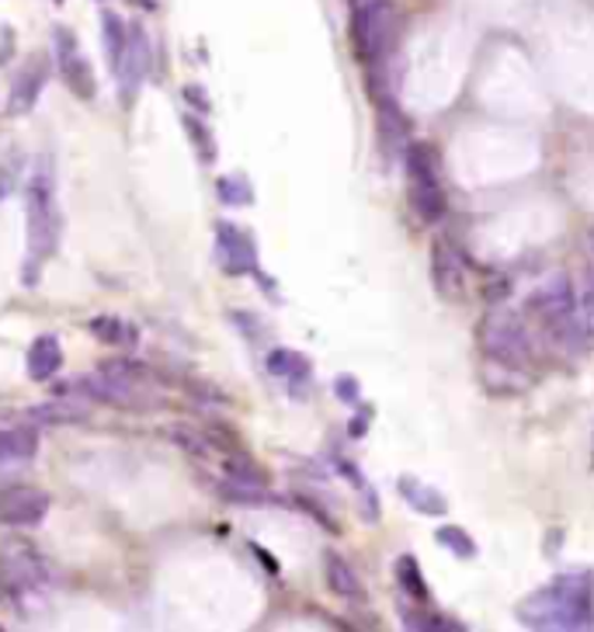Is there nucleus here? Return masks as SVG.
Listing matches in <instances>:
<instances>
[{
    "label": "nucleus",
    "instance_id": "423d86ee",
    "mask_svg": "<svg viewBox=\"0 0 594 632\" xmlns=\"http://www.w3.org/2000/svg\"><path fill=\"white\" fill-rule=\"evenodd\" d=\"M479 348L494 365L522 372L532 362V334L518 313L497 309L479 324Z\"/></svg>",
    "mask_w": 594,
    "mask_h": 632
},
{
    "label": "nucleus",
    "instance_id": "aec40b11",
    "mask_svg": "<svg viewBox=\"0 0 594 632\" xmlns=\"http://www.w3.org/2000/svg\"><path fill=\"white\" fill-rule=\"evenodd\" d=\"M268 372L275 379H286V383H306L309 379V358L293 352V348H275L268 355Z\"/></svg>",
    "mask_w": 594,
    "mask_h": 632
},
{
    "label": "nucleus",
    "instance_id": "6ab92c4d",
    "mask_svg": "<svg viewBox=\"0 0 594 632\" xmlns=\"http://www.w3.org/2000/svg\"><path fill=\"white\" fill-rule=\"evenodd\" d=\"M39 448V438L32 427H8L0 431V466H21L32 463Z\"/></svg>",
    "mask_w": 594,
    "mask_h": 632
},
{
    "label": "nucleus",
    "instance_id": "b1692460",
    "mask_svg": "<svg viewBox=\"0 0 594 632\" xmlns=\"http://www.w3.org/2000/svg\"><path fill=\"white\" fill-rule=\"evenodd\" d=\"M32 417L46 421V424H77L88 417V411H83L80 404H70V396H60V399H52V404L46 407H36Z\"/></svg>",
    "mask_w": 594,
    "mask_h": 632
},
{
    "label": "nucleus",
    "instance_id": "72a5a7b5",
    "mask_svg": "<svg viewBox=\"0 0 594 632\" xmlns=\"http://www.w3.org/2000/svg\"><path fill=\"white\" fill-rule=\"evenodd\" d=\"M587 244H591V254H594V229H591V237H587Z\"/></svg>",
    "mask_w": 594,
    "mask_h": 632
},
{
    "label": "nucleus",
    "instance_id": "f257e3e1",
    "mask_svg": "<svg viewBox=\"0 0 594 632\" xmlns=\"http://www.w3.org/2000/svg\"><path fill=\"white\" fill-rule=\"evenodd\" d=\"M24 216H28V268L21 271L24 285H36L42 265L52 257L60 240V216H56V164L49 154H39L24 175Z\"/></svg>",
    "mask_w": 594,
    "mask_h": 632
},
{
    "label": "nucleus",
    "instance_id": "473e14b6",
    "mask_svg": "<svg viewBox=\"0 0 594 632\" xmlns=\"http://www.w3.org/2000/svg\"><path fill=\"white\" fill-rule=\"evenodd\" d=\"M591 463H594V431H591Z\"/></svg>",
    "mask_w": 594,
    "mask_h": 632
},
{
    "label": "nucleus",
    "instance_id": "f3484780",
    "mask_svg": "<svg viewBox=\"0 0 594 632\" xmlns=\"http://www.w3.org/2000/svg\"><path fill=\"white\" fill-rule=\"evenodd\" d=\"M324 573H327V587H330L337 598L348 601V605H365V584H362V577H358L355 566H352L348 560L327 553Z\"/></svg>",
    "mask_w": 594,
    "mask_h": 632
},
{
    "label": "nucleus",
    "instance_id": "39448f33",
    "mask_svg": "<svg viewBox=\"0 0 594 632\" xmlns=\"http://www.w3.org/2000/svg\"><path fill=\"white\" fill-rule=\"evenodd\" d=\"M404 175H407V198H410L414 216L420 223L435 226L448 213V203H445V191H442V181H438L435 157L424 142H407Z\"/></svg>",
    "mask_w": 594,
    "mask_h": 632
},
{
    "label": "nucleus",
    "instance_id": "7ed1b4c3",
    "mask_svg": "<svg viewBox=\"0 0 594 632\" xmlns=\"http://www.w3.org/2000/svg\"><path fill=\"white\" fill-rule=\"evenodd\" d=\"M52 573L49 560L28 539H8L0 545V591H4L18 609H28L32 601L49 594Z\"/></svg>",
    "mask_w": 594,
    "mask_h": 632
},
{
    "label": "nucleus",
    "instance_id": "f03ea898",
    "mask_svg": "<svg viewBox=\"0 0 594 632\" xmlns=\"http://www.w3.org/2000/svg\"><path fill=\"white\" fill-rule=\"evenodd\" d=\"M518 619L528 629L543 632H581L594 625L591 577L587 573H563L550 587L528 594L518 605Z\"/></svg>",
    "mask_w": 594,
    "mask_h": 632
},
{
    "label": "nucleus",
    "instance_id": "bb28decb",
    "mask_svg": "<svg viewBox=\"0 0 594 632\" xmlns=\"http://www.w3.org/2000/svg\"><path fill=\"white\" fill-rule=\"evenodd\" d=\"M21 170H24L21 157H8L4 164H0V198L11 195V188H14L18 178H21Z\"/></svg>",
    "mask_w": 594,
    "mask_h": 632
},
{
    "label": "nucleus",
    "instance_id": "dca6fc26",
    "mask_svg": "<svg viewBox=\"0 0 594 632\" xmlns=\"http://www.w3.org/2000/svg\"><path fill=\"white\" fill-rule=\"evenodd\" d=\"M396 494H400L407 501V507H414L417 514H432V519H442V514L448 511V501H445V494L438 491V486L424 483L417 476H400V480H396Z\"/></svg>",
    "mask_w": 594,
    "mask_h": 632
},
{
    "label": "nucleus",
    "instance_id": "412c9836",
    "mask_svg": "<svg viewBox=\"0 0 594 632\" xmlns=\"http://www.w3.org/2000/svg\"><path fill=\"white\" fill-rule=\"evenodd\" d=\"M396 584H400V591H404L407 598L420 601V605H428V601H432V587H428V581L420 577V566H417L414 556H400V560H396Z\"/></svg>",
    "mask_w": 594,
    "mask_h": 632
},
{
    "label": "nucleus",
    "instance_id": "7c9ffc66",
    "mask_svg": "<svg viewBox=\"0 0 594 632\" xmlns=\"http://www.w3.org/2000/svg\"><path fill=\"white\" fill-rule=\"evenodd\" d=\"M299 504H303V511L309 514V519H317V522H320V525H324L327 532H337V522H334V519H327V514L320 511V504H314V501H306V497H303Z\"/></svg>",
    "mask_w": 594,
    "mask_h": 632
},
{
    "label": "nucleus",
    "instance_id": "f8f14e48",
    "mask_svg": "<svg viewBox=\"0 0 594 632\" xmlns=\"http://www.w3.org/2000/svg\"><path fill=\"white\" fill-rule=\"evenodd\" d=\"M216 250H219V265L230 275H247L258 268V250L254 240L234 223H219L216 226Z\"/></svg>",
    "mask_w": 594,
    "mask_h": 632
},
{
    "label": "nucleus",
    "instance_id": "5701e85b",
    "mask_svg": "<svg viewBox=\"0 0 594 632\" xmlns=\"http://www.w3.org/2000/svg\"><path fill=\"white\" fill-rule=\"evenodd\" d=\"M101 36H105L108 60H111V67H116L119 56H122V49H126V39H129V24H126L116 11H105V14H101Z\"/></svg>",
    "mask_w": 594,
    "mask_h": 632
},
{
    "label": "nucleus",
    "instance_id": "0eeeda50",
    "mask_svg": "<svg viewBox=\"0 0 594 632\" xmlns=\"http://www.w3.org/2000/svg\"><path fill=\"white\" fill-rule=\"evenodd\" d=\"M73 386L98 399V404H111V407H122V411H147L154 407V399H147V389L139 386L132 376H122V372L101 365V372H91V376H80L73 379Z\"/></svg>",
    "mask_w": 594,
    "mask_h": 632
},
{
    "label": "nucleus",
    "instance_id": "a211bd4d",
    "mask_svg": "<svg viewBox=\"0 0 594 632\" xmlns=\"http://www.w3.org/2000/svg\"><path fill=\"white\" fill-rule=\"evenodd\" d=\"M63 368V348H60V337L56 334H42L32 340L28 348V376L36 383H49L56 372Z\"/></svg>",
    "mask_w": 594,
    "mask_h": 632
},
{
    "label": "nucleus",
    "instance_id": "393cba45",
    "mask_svg": "<svg viewBox=\"0 0 594 632\" xmlns=\"http://www.w3.org/2000/svg\"><path fill=\"white\" fill-rule=\"evenodd\" d=\"M216 191H219V198H222L226 206H250V203H254V188H250V181H247L244 175H226V178H219Z\"/></svg>",
    "mask_w": 594,
    "mask_h": 632
},
{
    "label": "nucleus",
    "instance_id": "2f4dec72",
    "mask_svg": "<svg viewBox=\"0 0 594 632\" xmlns=\"http://www.w3.org/2000/svg\"><path fill=\"white\" fill-rule=\"evenodd\" d=\"M365 421H369V411H362V414L352 421V435H355V438H362V435H365Z\"/></svg>",
    "mask_w": 594,
    "mask_h": 632
},
{
    "label": "nucleus",
    "instance_id": "20e7f679",
    "mask_svg": "<svg viewBox=\"0 0 594 632\" xmlns=\"http://www.w3.org/2000/svg\"><path fill=\"white\" fill-rule=\"evenodd\" d=\"M352 49L365 67H379L400 36L396 0H352Z\"/></svg>",
    "mask_w": 594,
    "mask_h": 632
},
{
    "label": "nucleus",
    "instance_id": "c85d7f7f",
    "mask_svg": "<svg viewBox=\"0 0 594 632\" xmlns=\"http://www.w3.org/2000/svg\"><path fill=\"white\" fill-rule=\"evenodd\" d=\"M185 126H188V132L198 139V154H202V160H212V136H209V129L195 119V115H188L185 119Z\"/></svg>",
    "mask_w": 594,
    "mask_h": 632
},
{
    "label": "nucleus",
    "instance_id": "cd10ccee",
    "mask_svg": "<svg viewBox=\"0 0 594 632\" xmlns=\"http://www.w3.org/2000/svg\"><path fill=\"white\" fill-rule=\"evenodd\" d=\"M581 320H584L587 334L594 337V265L587 268V285H584V296H581Z\"/></svg>",
    "mask_w": 594,
    "mask_h": 632
},
{
    "label": "nucleus",
    "instance_id": "2eb2a0df",
    "mask_svg": "<svg viewBox=\"0 0 594 632\" xmlns=\"http://www.w3.org/2000/svg\"><path fill=\"white\" fill-rule=\"evenodd\" d=\"M46 80H49V67L42 56H32V60L24 63V70L14 77L11 83V98H8V111L11 115H24V111H32L42 88H46Z\"/></svg>",
    "mask_w": 594,
    "mask_h": 632
},
{
    "label": "nucleus",
    "instance_id": "a878e982",
    "mask_svg": "<svg viewBox=\"0 0 594 632\" xmlns=\"http://www.w3.org/2000/svg\"><path fill=\"white\" fill-rule=\"evenodd\" d=\"M438 545H445L448 553H456L459 560H473L476 556V542L466 535V529H459V525H445V529H438Z\"/></svg>",
    "mask_w": 594,
    "mask_h": 632
},
{
    "label": "nucleus",
    "instance_id": "6e6552de",
    "mask_svg": "<svg viewBox=\"0 0 594 632\" xmlns=\"http://www.w3.org/2000/svg\"><path fill=\"white\" fill-rule=\"evenodd\" d=\"M52 60H56V70H60L63 83L77 98L91 101L98 95L95 70L88 63V56L80 52V46H77L70 28H52Z\"/></svg>",
    "mask_w": 594,
    "mask_h": 632
},
{
    "label": "nucleus",
    "instance_id": "c756f323",
    "mask_svg": "<svg viewBox=\"0 0 594 632\" xmlns=\"http://www.w3.org/2000/svg\"><path fill=\"white\" fill-rule=\"evenodd\" d=\"M334 389H337V396L345 399V404H358V379L355 376H337Z\"/></svg>",
    "mask_w": 594,
    "mask_h": 632
},
{
    "label": "nucleus",
    "instance_id": "9b49d317",
    "mask_svg": "<svg viewBox=\"0 0 594 632\" xmlns=\"http://www.w3.org/2000/svg\"><path fill=\"white\" fill-rule=\"evenodd\" d=\"M119 77V88L126 98H132L139 91V83L147 80V70H150V39L143 32V24H129V39H126V49L119 56V63L111 67Z\"/></svg>",
    "mask_w": 594,
    "mask_h": 632
},
{
    "label": "nucleus",
    "instance_id": "4be33fe9",
    "mask_svg": "<svg viewBox=\"0 0 594 632\" xmlns=\"http://www.w3.org/2000/svg\"><path fill=\"white\" fill-rule=\"evenodd\" d=\"M91 334L105 344H136V327L126 324L122 316H95L91 320Z\"/></svg>",
    "mask_w": 594,
    "mask_h": 632
},
{
    "label": "nucleus",
    "instance_id": "4468645a",
    "mask_svg": "<svg viewBox=\"0 0 594 632\" xmlns=\"http://www.w3.org/2000/svg\"><path fill=\"white\" fill-rule=\"evenodd\" d=\"M376 126H379V142L389 150V154H404L407 150V136H410V126H407V115L400 111V105H396L386 88H376Z\"/></svg>",
    "mask_w": 594,
    "mask_h": 632
},
{
    "label": "nucleus",
    "instance_id": "9d476101",
    "mask_svg": "<svg viewBox=\"0 0 594 632\" xmlns=\"http://www.w3.org/2000/svg\"><path fill=\"white\" fill-rule=\"evenodd\" d=\"M577 306H581V303H577V293H574L571 278H567V275H553V278H546L539 289L528 296V306H525V309H528L543 327H550V324H556V320H567V316H574Z\"/></svg>",
    "mask_w": 594,
    "mask_h": 632
},
{
    "label": "nucleus",
    "instance_id": "ddd939ff",
    "mask_svg": "<svg viewBox=\"0 0 594 632\" xmlns=\"http://www.w3.org/2000/svg\"><path fill=\"white\" fill-rule=\"evenodd\" d=\"M432 282H435V293L442 299H459L463 296L466 268H463L459 250L452 247L448 240H435L432 244Z\"/></svg>",
    "mask_w": 594,
    "mask_h": 632
},
{
    "label": "nucleus",
    "instance_id": "1a4fd4ad",
    "mask_svg": "<svg viewBox=\"0 0 594 632\" xmlns=\"http://www.w3.org/2000/svg\"><path fill=\"white\" fill-rule=\"evenodd\" d=\"M52 507V497L39 486H8L4 494H0V525L8 529H36Z\"/></svg>",
    "mask_w": 594,
    "mask_h": 632
}]
</instances>
